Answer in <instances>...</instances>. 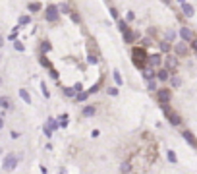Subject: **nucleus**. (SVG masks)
Instances as JSON below:
<instances>
[{
	"mask_svg": "<svg viewBox=\"0 0 197 174\" xmlns=\"http://www.w3.org/2000/svg\"><path fill=\"white\" fill-rule=\"evenodd\" d=\"M131 58H133V64L137 68H145V62H149V54L145 52V48L135 47L131 48Z\"/></svg>",
	"mask_w": 197,
	"mask_h": 174,
	"instance_id": "obj_1",
	"label": "nucleus"
},
{
	"mask_svg": "<svg viewBox=\"0 0 197 174\" xmlns=\"http://www.w3.org/2000/svg\"><path fill=\"white\" fill-rule=\"evenodd\" d=\"M60 8L58 6H54V4H48L47 6V10H44V18L48 19V22H58V18H60Z\"/></svg>",
	"mask_w": 197,
	"mask_h": 174,
	"instance_id": "obj_2",
	"label": "nucleus"
},
{
	"mask_svg": "<svg viewBox=\"0 0 197 174\" xmlns=\"http://www.w3.org/2000/svg\"><path fill=\"white\" fill-rule=\"evenodd\" d=\"M157 99H158V103H161V105H166V103H170V99H172L170 89H166V87H162V89H157Z\"/></svg>",
	"mask_w": 197,
	"mask_h": 174,
	"instance_id": "obj_3",
	"label": "nucleus"
},
{
	"mask_svg": "<svg viewBox=\"0 0 197 174\" xmlns=\"http://www.w3.org/2000/svg\"><path fill=\"white\" fill-rule=\"evenodd\" d=\"M16 164H18V157L10 153V155H6V159H4L2 168H4V170H14V168H16Z\"/></svg>",
	"mask_w": 197,
	"mask_h": 174,
	"instance_id": "obj_4",
	"label": "nucleus"
},
{
	"mask_svg": "<svg viewBox=\"0 0 197 174\" xmlns=\"http://www.w3.org/2000/svg\"><path fill=\"white\" fill-rule=\"evenodd\" d=\"M141 76H143L145 81L155 80V68H153V66H145V68H141Z\"/></svg>",
	"mask_w": 197,
	"mask_h": 174,
	"instance_id": "obj_5",
	"label": "nucleus"
},
{
	"mask_svg": "<svg viewBox=\"0 0 197 174\" xmlns=\"http://www.w3.org/2000/svg\"><path fill=\"white\" fill-rule=\"evenodd\" d=\"M164 114H166V118H168V122L172 124V126H180L182 124V118H180L178 114H174V112H168L166 109H164Z\"/></svg>",
	"mask_w": 197,
	"mask_h": 174,
	"instance_id": "obj_6",
	"label": "nucleus"
},
{
	"mask_svg": "<svg viewBox=\"0 0 197 174\" xmlns=\"http://www.w3.org/2000/svg\"><path fill=\"white\" fill-rule=\"evenodd\" d=\"M164 64H166V68H168V70H176L180 62H178V58H176V56L168 54V56H166V60H164Z\"/></svg>",
	"mask_w": 197,
	"mask_h": 174,
	"instance_id": "obj_7",
	"label": "nucleus"
},
{
	"mask_svg": "<svg viewBox=\"0 0 197 174\" xmlns=\"http://www.w3.org/2000/svg\"><path fill=\"white\" fill-rule=\"evenodd\" d=\"M182 135H184V139H186V141L190 143L191 147H197V139H195V135L191 134L190 130H184V132H182Z\"/></svg>",
	"mask_w": 197,
	"mask_h": 174,
	"instance_id": "obj_8",
	"label": "nucleus"
},
{
	"mask_svg": "<svg viewBox=\"0 0 197 174\" xmlns=\"http://www.w3.org/2000/svg\"><path fill=\"white\" fill-rule=\"evenodd\" d=\"M180 37H182V41H193L195 37H193V31L191 29H187V27H182L180 29Z\"/></svg>",
	"mask_w": 197,
	"mask_h": 174,
	"instance_id": "obj_9",
	"label": "nucleus"
},
{
	"mask_svg": "<svg viewBox=\"0 0 197 174\" xmlns=\"http://www.w3.org/2000/svg\"><path fill=\"white\" fill-rule=\"evenodd\" d=\"M182 12H184V16H186V18H193V14H195L193 6H191V4H187V2H182Z\"/></svg>",
	"mask_w": 197,
	"mask_h": 174,
	"instance_id": "obj_10",
	"label": "nucleus"
},
{
	"mask_svg": "<svg viewBox=\"0 0 197 174\" xmlns=\"http://www.w3.org/2000/svg\"><path fill=\"white\" fill-rule=\"evenodd\" d=\"M176 54L178 56H184V54H187V45H186V41H184V43H178L176 45Z\"/></svg>",
	"mask_w": 197,
	"mask_h": 174,
	"instance_id": "obj_11",
	"label": "nucleus"
},
{
	"mask_svg": "<svg viewBox=\"0 0 197 174\" xmlns=\"http://www.w3.org/2000/svg\"><path fill=\"white\" fill-rule=\"evenodd\" d=\"M157 80H158V81H168V80H170V74H168V68H164V70H158V74H157Z\"/></svg>",
	"mask_w": 197,
	"mask_h": 174,
	"instance_id": "obj_12",
	"label": "nucleus"
},
{
	"mask_svg": "<svg viewBox=\"0 0 197 174\" xmlns=\"http://www.w3.org/2000/svg\"><path fill=\"white\" fill-rule=\"evenodd\" d=\"M158 64H161V56L158 54H149V66L155 68V66H158Z\"/></svg>",
	"mask_w": 197,
	"mask_h": 174,
	"instance_id": "obj_13",
	"label": "nucleus"
},
{
	"mask_svg": "<svg viewBox=\"0 0 197 174\" xmlns=\"http://www.w3.org/2000/svg\"><path fill=\"white\" fill-rule=\"evenodd\" d=\"M133 39H135V33L133 31H130V29H128V31H124V41H126V43H133Z\"/></svg>",
	"mask_w": 197,
	"mask_h": 174,
	"instance_id": "obj_14",
	"label": "nucleus"
},
{
	"mask_svg": "<svg viewBox=\"0 0 197 174\" xmlns=\"http://www.w3.org/2000/svg\"><path fill=\"white\" fill-rule=\"evenodd\" d=\"M89 91H81V93H77L76 95V101H79V103H83V101H87V97H89Z\"/></svg>",
	"mask_w": 197,
	"mask_h": 174,
	"instance_id": "obj_15",
	"label": "nucleus"
},
{
	"mask_svg": "<svg viewBox=\"0 0 197 174\" xmlns=\"http://www.w3.org/2000/svg\"><path fill=\"white\" fill-rule=\"evenodd\" d=\"M95 112H97V109H95V106H91V105L83 109V116H87V118H89V116H93Z\"/></svg>",
	"mask_w": 197,
	"mask_h": 174,
	"instance_id": "obj_16",
	"label": "nucleus"
},
{
	"mask_svg": "<svg viewBox=\"0 0 197 174\" xmlns=\"http://www.w3.org/2000/svg\"><path fill=\"white\" fill-rule=\"evenodd\" d=\"M64 95H66V97H76L77 91L73 89V87H64Z\"/></svg>",
	"mask_w": 197,
	"mask_h": 174,
	"instance_id": "obj_17",
	"label": "nucleus"
},
{
	"mask_svg": "<svg viewBox=\"0 0 197 174\" xmlns=\"http://www.w3.org/2000/svg\"><path fill=\"white\" fill-rule=\"evenodd\" d=\"M19 97H21V99H23L25 103H31V95L27 93L25 89H19Z\"/></svg>",
	"mask_w": 197,
	"mask_h": 174,
	"instance_id": "obj_18",
	"label": "nucleus"
},
{
	"mask_svg": "<svg viewBox=\"0 0 197 174\" xmlns=\"http://www.w3.org/2000/svg\"><path fill=\"white\" fill-rule=\"evenodd\" d=\"M0 103H2V109L4 110H8L12 106V103H10V99H8V97H2V99H0Z\"/></svg>",
	"mask_w": 197,
	"mask_h": 174,
	"instance_id": "obj_19",
	"label": "nucleus"
},
{
	"mask_svg": "<svg viewBox=\"0 0 197 174\" xmlns=\"http://www.w3.org/2000/svg\"><path fill=\"white\" fill-rule=\"evenodd\" d=\"M170 83H172V87H180V85H182V80H180L178 76H172L170 77Z\"/></svg>",
	"mask_w": 197,
	"mask_h": 174,
	"instance_id": "obj_20",
	"label": "nucleus"
},
{
	"mask_svg": "<svg viewBox=\"0 0 197 174\" xmlns=\"http://www.w3.org/2000/svg\"><path fill=\"white\" fill-rule=\"evenodd\" d=\"M27 8H29V12H39V10H41V4H39V2H31Z\"/></svg>",
	"mask_w": 197,
	"mask_h": 174,
	"instance_id": "obj_21",
	"label": "nucleus"
},
{
	"mask_svg": "<svg viewBox=\"0 0 197 174\" xmlns=\"http://www.w3.org/2000/svg\"><path fill=\"white\" fill-rule=\"evenodd\" d=\"M50 43H48V41H43V43H41V51H43V52H48V51H50Z\"/></svg>",
	"mask_w": 197,
	"mask_h": 174,
	"instance_id": "obj_22",
	"label": "nucleus"
},
{
	"mask_svg": "<svg viewBox=\"0 0 197 174\" xmlns=\"http://www.w3.org/2000/svg\"><path fill=\"white\" fill-rule=\"evenodd\" d=\"M168 161H170V163H178V157H176V153L174 151H168Z\"/></svg>",
	"mask_w": 197,
	"mask_h": 174,
	"instance_id": "obj_23",
	"label": "nucleus"
},
{
	"mask_svg": "<svg viewBox=\"0 0 197 174\" xmlns=\"http://www.w3.org/2000/svg\"><path fill=\"white\" fill-rule=\"evenodd\" d=\"M118 29H120L122 33H124V31H128V23H126L124 19H120V22H118Z\"/></svg>",
	"mask_w": 197,
	"mask_h": 174,
	"instance_id": "obj_24",
	"label": "nucleus"
},
{
	"mask_svg": "<svg viewBox=\"0 0 197 174\" xmlns=\"http://www.w3.org/2000/svg\"><path fill=\"white\" fill-rule=\"evenodd\" d=\"M14 48H16V51H19V52H23V51H25L23 43H19V41H14Z\"/></svg>",
	"mask_w": 197,
	"mask_h": 174,
	"instance_id": "obj_25",
	"label": "nucleus"
},
{
	"mask_svg": "<svg viewBox=\"0 0 197 174\" xmlns=\"http://www.w3.org/2000/svg\"><path fill=\"white\" fill-rule=\"evenodd\" d=\"M114 81H116V85H124V81H122V76H120V72H114Z\"/></svg>",
	"mask_w": 197,
	"mask_h": 174,
	"instance_id": "obj_26",
	"label": "nucleus"
},
{
	"mask_svg": "<svg viewBox=\"0 0 197 174\" xmlns=\"http://www.w3.org/2000/svg\"><path fill=\"white\" fill-rule=\"evenodd\" d=\"M168 43H170V41H164V43H161V51H162V52H170V45H168Z\"/></svg>",
	"mask_w": 197,
	"mask_h": 174,
	"instance_id": "obj_27",
	"label": "nucleus"
},
{
	"mask_svg": "<svg viewBox=\"0 0 197 174\" xmlns=\"http://www.w3.org/2000/svg\"><path fill=\"white\" fill-rule=\"evenodd\" d=\"M29 22H31L29 16H21V18H19V25H27Z\"/></svg>",
	"mask_w": 197,
	"mask_h": 174,
	"instance_id": "obj_28",
	"label": "nucleus"
},
{
	"mask_svg": "<svg viewBox=\"0 0 197 174\" xmlns=\"http://www.w3.org/2000/svg\"><path fill=\"white\" fill-rule=\"evenodd\" d=\"M41 91H43L44 99H48V97H50V93H48V89H47V85H44V83H41Z\"/></svg>",
	"mask_w": 197,
	"mask_h": 174,
	"instance_id": "obj_29",
	"label": "nucleus"
},
{
	"mask_svg": "<svg viewBox=\"0 0 197 174\" xmlns=\"http://www.w3.org/2000/svg\"><path fill=\"white\" fill-rule=\"evenodd\" d=\"M147 83H149V85H147V89H149V91H155V89H157V83H155V80H149Z\"/></svg>",
	"mask_w": 197,
	"mask_h": 174,
	"instance_id": "obj_30",
	"label": "nucleus"
},
{
	"mask_svg": "<svg viewBox=\"0 0 197 174\" xmlns=\"http://www.w3.org/2000/svg\"><path fill=\"white\" fill-rule=\"evenodd\" d=\"M120 170H122V172H130V170H131V167H130V164H128V163H122V167H120Z\"/></svg>",
	"mask_w": 197,
	"mask_h": 174,
	"instance_id": "obj_31",
	"label": "nucleus"
},
{
	"mask_svg": "<svg viewBox=\"0 0 197 174\" xmlns=\"http://www.w3.org/2000/svg\"><path fill=\"white\" fill-rule=\"evenodd\" d=\"M41 64H43V66H47L48 70L52 68V66H50V62H48V60H47V58H44V56H41Z\"/></svg>",
	"mask_w": 197,
	"mask_h": 174,
	"instance_id": "obj_32",
	"label": "nucleus"
},
{
	"mask_svg": "<svg viewBox=\"0 0 197 174\" xmlns=\"http://www.w3.org/2000/svg\"><path fill=\"white\" fill-rule=\"evenodd\" d=\"M174 39H176V33L174 31H168L166 33V41H174Z\"/></svg>",
	"mask_w": 197,
	"mask_h": 174,
	"instance_id": "obj_33",
	"label": "nucleus"
},
{
	"mask_svg": "<svg viewBox=\"0 0 197 174\" xmlns=\"http://www.w3.org/2000/svg\"><path fill=\"white\" fill-rule=\"evenodd\" d=\"M87 62H89V64H97V56L95 54H89L87 56Z\"/></svg>",
	"mask_w": 197,
	"mask_h": 174,
	"instance_id": "obj_34",
	"label": "nucleus"
},
{
	"mask_svg": "<svg viewBox=\"0 0 197 174\" xmlns=\"http://www.w3.org/2000/svg\"><path fill=\"white\" fill-rule=\"evenodd\" d=\"M108 95L116 97V95H118V89H116V87H108Z\"/></svg>",
	"mask_w": 197,
	"mask_h": 174,
	"instance_id": "obj_35",
	"label": "nucleus"
},
{
	"mask_svg": "<svg viewBox=\"0 0 197 174\" xmlns=\"http://www.w3.org/2000/svg\"><path fill=\"white\" fill-rule=\"evenodd\" d=\"M60 10H62L64 14H72V12H70V8H68V4H62V6H60Z\"/></svg>",
	"mask_w": 197,
	"mask_h": 174,
	"instance_id": "obj_36",
	"label": "nucleus"
},
{
	"mask_svg": "<svg viewBox=\"0 0 197 174\" xmlns=\"http://www.w3.org/2000/svg\"><path fill=\"white\" fill-rule=\"evenodd\" d=\"M70 16H72V19H73V23H79V16H77V14H76V12H72V14H70Z\"/></svg>",
	"mask_w": 197,
	"mask_h": 174,
	"instance_id": "obj_37",
	"label": "nucleus"
},
{
	"mask_svg": "<svg viewBox=\"0 0 197 174\" xmlns=\"http://www.w3.org/2000/svg\"><path fill=\"white\" fill-rule=\"evenodd\" d=\"M110 16H112V18H114V19H116V18H118V10H116V8H110Z\"/></svg>",
	"mask_w": 197,
	"mask_h": 174,
	"instance_id": "obj_38",
	"label": "nucleus"
},
{
	"mask_svg": "<svg viewBox=\"0 0 197 174\" xmlns=\"http://www.w3.org/2000/svg\"><path fill=\"white\" fill-rule=\"evenodd\" d=\"M73 89H76L77 93H81V91H83V85H81V83H76V85H73Z\"/></svg>",
	"mask_w": 197,
	"mask_h": 174,
	"instance_id": "obj_39",
	"label": "nucleus"
},
{
	"mask_svg": "<svg viewBox=\"0 0 197 174\" xmlns=\"http://www.w3.org/2000/svg\"><path fill=\"white\" fill-rule=\"evenodd\" d=\"M98 89H101V85H93V87H91V89H89V93H91V95H93V93H97V91H98Z\"/></svg>",
	"mask_w": 197,
	"mask_h": 174,
	"instance_id": "obj_40",
	"label": "nucleus"
},
{
	"mask_svg": "<svg viewBox=\"0 0 197 174\" xmlns=\"http://www.w3.org/2000/svg\"><path fill=\"white\" fill-rule=\"evenodd\" d=\"M126 18H128V22H133V19H135V16H133V12H128V16H126Z\"/></svg>",
	"mask_w": 197,
	"mask_h": 174,
	"instance_id": "obj_41",
	"label": "nucleus"
},
{
	"mask_svg": "<svg viewBox=\"0 0 197 174\" xmlns=\"http://www.w3.org/2000/svg\"><path fill=\"white\" fill-rule=\"evenodd\" d=\"M50 77H54V80H58V72H56V70H52V68H50Z\"/></svg>",
	"mask_w": 197,
	"mask_h": 174,
	"instance_id": "obj_42",
	"label": "nucleus"
},
{
	"mask_svg": "<svg viewBox=\"0 0 197 174\" xmlns=\"http://www.w3.org/2000/svg\"><path fill=\"white\" fill-rule=\"evenodd\" d=\"M191 47H193V51H197V39L191 41Z\"/></svg>",
	"mask_w": 197,
	"mask_h": 174,
	"instance_id": "obj_43",
	"label": "nucleus"
},
{
	"mask_svg": "<svg viewBox=\"0 0 197 174\" xmlns=\"http://www.w3.org/2000/svg\"><path fill=\"white\" fill-rule=\"evenodd\" d=\"M178 2H180V4H182V2H186V0H178Z\"/></svg>",
	"mask_w": 197,
	"mask_h": 174,
	"instance_id": "obj_44",
	"label": "nucleus"
}]
</instances>
